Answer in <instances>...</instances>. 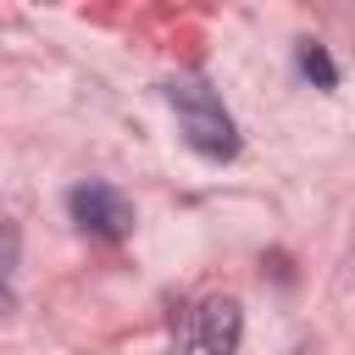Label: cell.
<instances>
[{"label": "cell", "instance_id": "cell-1", "mask_svg": "<svg viewBox=\"0 0 355 355\" xmlns=\"http://www.w3.org/2000/svg\"><path fill=\"white\" fill-rule=\"evenodd\" d=\"M166 100H172V111H178V122H183L189 150H200L205 161L239 155V128H233V116L222 111V100H216L200 78H172V83H166Z\"/></svg>", "mask_w": 355, "mask_h": 355}, {"label": "cell", "instance_id": "cell-2", "mask_svg": "<svg viewBox=\"0 0 355 355\" xmlns=\"http://www.w3.org/2000/svg\"><path fill=\"white\" fill-rule=\"evenodd\" d=\"M67 211H72V222H78L83 233H94V239H128V233H133V205H128L111 183H78V189L67 194Z\"/></svg>", "mask_w": 355, "mask_h": 355}, {"label": "cell", "instance_id": "cell-3", "mask_svg": "<svg viewBox=\"0 0 355 355\" xmlns=\"http://www.w3.org/2000/svg\"><path fill=\"white\" fill-rule=\"evenodd\" d=\"M239 327H244L239 300H205L200 305V344L211 355H233L239 349Z\"/></svg>", "mask_w": 355, "mask_h": 355}, {"label": "cell", "instance_id": "cell-4", "mask_svg": "<svg viewBox=\"0 0 355 355\" xmlns=\"http://www.w3.org/2000/svg\"><path fill=\"white\" fill-rule=\"evenodd\" d=\"M300 67H305V78H311L316 89H333V83H338V67L327 61V50H322L316 39H305V44H300Z\"/></svg>", "mask_w": 355, "mask_h": 355}]
</instances>
